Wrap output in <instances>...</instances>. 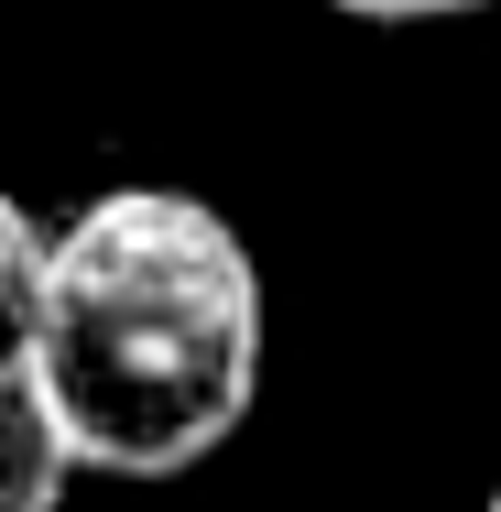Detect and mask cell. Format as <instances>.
<instances>
[{
    "mask_svg": "<svg viewBox=\"0 0 501 512\" xmlns=\"http://www.w3.org/2000/svg\"><path fill=\"white\" fill-rule=\"evenodd\" d=\"M66 491H77L66 425L44 414L22 360H0V512H66Z\"/></svg>",
    "mask_w": 501,
    "mask_h": 512,
    "instance_id": "7a4b0ae2",
    "label": "cell"
},
{
    "mask_svg": "<svg viewBox=\"0 0 501 512\" xmlns=\"http://www.w3.org/2000/svg\"><path fill=\"white\" fill-rule=\"evenodd\" d=\"M44 251H55V229H44L33 207L0 186V360H22V349H33V306H44Z\"/></svg>",
    "mask_w": 501,
    "mask_h": 512,
    "instance_id": "3957f363",
    "label": "cell"
},
{
    "mask_svg": "<svg viewBox=\"0 0 501 512\" xmlns=\"http://www.w3.org/2000/svg\"><path fill=\"white\" fill-rule=\"evenodd\" d=\"M480 512H501V491H491V502H480Z\"/></svg>",
    "mask_w": 501,
    "mask_h": 512,
    "instance_id": "5b68a950",
    "label": "cell"
},
{
    "mask_svg": "<svg viewBox=\"0 0 501 512\" xmlns=\"http://www.w3.org/2000/svg\"><path fill=\"white\" fill-rule=\"evenodd\" d=\"M262 273L251 240L186 186H109L44 251L33 393L99 480H186L240 436L262 393Z\"/></svg>",
    "mask_w": 501,
    "mask_h": 512,
    "instance_id": "6da1fadb",
    "label": "cell"
},
{
    "mask_svg": "<svg viewBox=\"0 0 501 512\" xmlns=\"http://www.w3.org/2000/svg\"><path fill=\"white\" fill-rule=\"evenodd\" d=\"M349 22H458V11H491V0H327Z\"/></svg>",
    "mask_w": 501,
    "mask_h": 512,
    "instance_id": "277c9868",
    "label": "cell"
}]
</instances>
